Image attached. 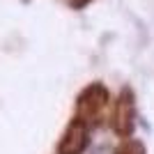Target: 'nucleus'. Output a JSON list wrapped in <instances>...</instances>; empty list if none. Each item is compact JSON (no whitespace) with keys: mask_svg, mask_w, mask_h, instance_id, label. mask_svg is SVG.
Instances as JSON below:
<instances>
[{"mask_svg":"<svg viewBox=\"0 0 154 154\" xmlns=\"http://www.w3.org/2000/svg\"><path fill=\"white\" fill-rule=\"evenodd\" d=\"M113 154H145V147L134 138H122V143L115 147Z\"/></svg>","mask_w":154,"mask_h":154,"instance_id":"nucleus-4","label":"nucleus"},{"mask_svg":"<svg viewBox=\"0 0 154 154\" xmlns=\"http://www.w3.org/2000/svg\"><path fill=\"white\" fill-rule=\"evenodd\" d=\"M136 117V106H134V97L129 94L127 90L117 97L115 101L110 103V129L115 131L120 138H131V131H134V120Z\"/></svg>","mask_w":154,"mask_h":154,"instance_id":"nucleus-2","label":"nucleus"},{"mask_svg":"<svg viewBox=\"0 0 154 154\" xmlns=\"http://www.w3.org/2000/svg\"><path fill=\"white\" fill-rule=\"evenodd\" d=\"M85 145H88V127L81 120H74L60 143V154H81Z\"/></svg>","mask_w":154,"mask_h":154,"instance_id":"nucleus-3","label":"nucleus"},{"mask_svg":"<svg viewBox=\"0 0 154 154\" xmlns=\"http://www.w3.org/2000/svg\"><path fill=\"white\" fill-rule=\"evenodd\" d=\"M110 103L113 101H110L106 88H101V85H90V88L81 94V99H78V106H76L78 117L76 120H81L85 127H94V124L101 122L103 117L110 115Z\"/></svg>","mask_w":154,"mask_h":154,"instance_id":"nucleus-1","label":"nucleus"}]
</instances>
